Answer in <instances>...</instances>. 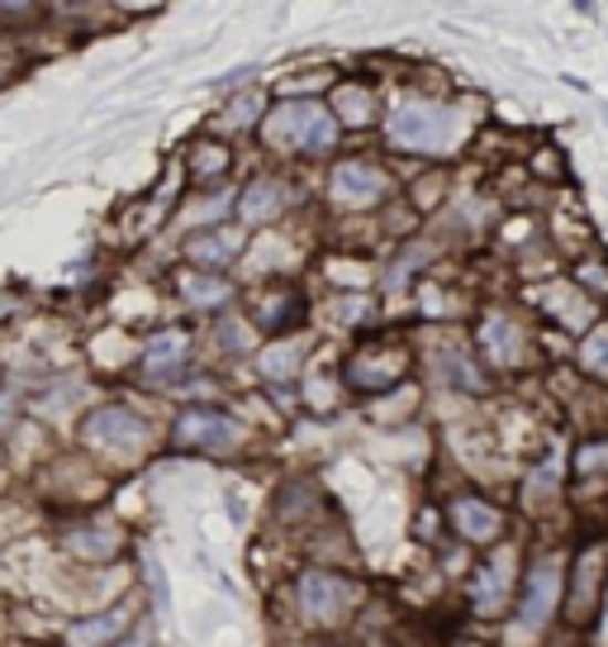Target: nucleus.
Instances as JSON below:
<instances>
[{"mask_svg":"<svg viewBox=\"0 0 608 647\" xmlns=\"http://www.w3.org/2000/svg\"><path fill=\"white\" fill-rule=\"evenodd\" d=\"M262 138L271 148H295V153H328L338 144V124L318 101H281L262 119Z\"/></svg>","mask_w":608,"mask_h":647,"instance_id":"obj_1","label":"nucleus"},{"mask_svg":"<svg viewBox=\"0 0 608 647\" xmlns=\"http://www.w3.org/2000/svg\"><path fill=\"white\" fill-rule=\"evenodd\" d=\"M452 109L442 105H428V101H413V105H399L390 115V144L405 148V153H442L452 144Z\"/></svg>","mask_w":608,"mask_h":647,"instance_id":"obj_2","label":"nucleus"},{"mask_svg":"<svg viewBox=\"0 0 608 647\" xmlns=\"http://www.w3.org/2000/svg\"><path fill=\"white\" fill-rule=\"evenodd\" d=\"M82 443L95 452H109V457H134L148 443V424H143L129 405H101L82 424Z\"/></svg>","mask_w":608,"mask_h":647,"instance_id":"obj_3","label":"nucleus"},{"mask_svg":"<svg viewBox=\"0 0 608 647\" xmlns=\"http://www.w3.org/2000/svg\"><path fill=\"white\" fill-rule=\"evenodd\" d=\"M357 605V586L333 572H304L300 576V614L314 624H338Z\"/></svg>","mask_w":608,"mask_h":647,"instance_id":"obj_4","label":"nucleus"},{"mask_svg":"<svg viewBox=\"0 0 608 647\" xmlns=\"http://www.w3.org/2000/svg\"><path fill=\"white\" fill-rule=\"evenodd\" d=\"M386 191H390L386 171L371 167V163H343V167H333L328 196H333V205H343V210H366V205H376Z\"/></svg>","mask_w":608,"mask_h":647,"instance_id":"obj_5","label":"nucleus"},{"mask_svg":"<svg viewBox=\"0 0 608 647\" xmlns=\"http://www.w3.org/2000/svg\"><path fill=\"white\" fill-rule=\"evenodd\" d=\"M556 591H562V566H556V557H537L518 595V619L527 628H542L556 609Z\"/></svg>","mask_w":608,"mask_h":647,"instance_id":"obj_6","label":"nucleus"},{"mask_svg":"<svg viewBox=\"0 0 608 647\" xmlns=\"http://www.w3.org/2000/svg\"><path fill=\"white\" fill-rule=\"evenodd\" d=\"M176 443L181 448H233L238 443V424L229 415H219V409H186L181 419H176Z\"/></svg>","mask_w":608,"mask_h":647,"instance_id":"obj_7","label":"nucleus"},{"mask_svg":"<svg viewBox=\"0 0 608 647\" xmlns=\"http://www.w3.org/2000/svg\"><path fill=\"white\" fill-rule=\"evenodd\" d=\"M509 591H514V552H494V557H485V566L475 572L471 599L480 614H494V609H504Z\"/></svg>","mask_w":608,"mask_h":647,"instance_id":"obj_8","label":"nucleus"},{"mask_svg":"<svg viewBox=\"0 0 608 647\" xmlns=\"http://www.w3.org/2000/svg\"><path fill=\"white\" fill-rule=\"evenodd\" d=\"M452 524H457L461 539L490 543L494 533L504 529V519H500V510H494V504H485V500H457V504H452Z\"/></svg>","mask_w":608,"mask_h":647,"instance_id":"obj_9","label":"nucleus"},{"mask_svg":"<svg viewBox=\"0 0 608 647\" xmlns=\"http://www.w3.org/2000/svg\"><path fill=\"white\" fill-rule=\"evenodd\" d=\"M405 376V353H386V357H357L347 367V382L357 390H386Z\"/></svg>","mask_w":608,"mask_h":647,"instance_id":"obj_10","label":"nucleus"},{"mask_svg":"<svg viewBox=\"0 0 608 647\" xmlns=\"http://www.w3.org/2000/svg\"><path fill=\"white\" fill-rule=\"evenodd\" d=\"M119 529L115 524H86V529H76L72 539H67V547L76 552V557H86V562H109L119 552Z\"/></svg>","mask_w":608,"mask_h":647,"instance_id":"obj_11","label":"nucleus"},{"mask_svg":"<svg viewBox=\"0 0 608 647\" xmlns=\"http://www.w3.org/2000/svg\"><path fill=\"white\" fill-rule=\"evenodd\" d=\"M281 186L271 181V177H262V181H252L248 191H243V200H238V215H243V225H262V219H276L281 215Z\"/></svg>","mask_w":608,"mask_h":647,"instance_id":"obj_12","label":"nucleus"},{"mask_svg":"<svg viewBox=\"0 0 608 647\" xmlns=\"http://www.w3.org/2000/svg\"><path fill=\"white\" fill-rule=\"evenodd\" d=\"M124 624H129V614H124V609L95 614V619H76L72 634H67V643H72V647H101V643H109V638H119Z\"/></svg>","mask_w":608,"mask_h":647,"instance_id":"obj_13","label":"nucleus"},{"mask_svg":"<svg viewBox=\"0 0 608 647\" xmlns=\"http://www.w3.org/2000/svg\"><path fill=\"white\" fill-rule=\"evenodd\" d=\"M186 353H190L186 334H163V338L148 343V353H143V372L148 376H171L176 367H186Z\"/></svg>","mask_w":608,"mask_h":647,"instance_id":"obj_14","label":"nucleus"},{"mask_svg":"<svg viewBox=\"0 0 608 647\" xmlns=\"http://www.w3.org/2000/svg\"><path fill=\"white\" fill-rule=\"evenodd\" d=\"M186 258L196 262V267H229L238 258V239L233 233H200V239H190L186 243Z\"/></svg>","mask_w":608,"mask_h":647,"instance_id":"obj_15","label":"nucleus"},{"mask_svg":"<svg viewBox=\"0 0 608 647\" xmlns=\"http://www.w3.org/2000/svg\"><path fill=\"white\" fill-rule=\"evenodd\" d=\"M229 171V148L214 144V138H200L196 148H190V177L196 181H214Z\"/></svg>","mask_w":608,"mask_h":647,"instance_id":"obj_16","label":"nucleus"},{"mask_svg":"<svg viewBox=\"0 0 608 647\" xmlns=\"http://www.w3.org/2000/svg\"><path fill=\"white\" fill-rule=\"evenodd\" d=\"M181 295L190 300V305H200V310H210L219 305V300H229V281H219L214 272H196V276H181Z\"/></svg>","mask_w":608,"mask_h":647,"instance_id":"obj_17","label":"nucleus"},{"mask_svg":"<svg viewBox=\"0 0 608 647\" xmlns=\"http://www.w3.org/2000/svg\"><path fill=\"white\" fill-rule=\"evenodd\" d=\"M304 357V343L300 338H285V343H271V348L262 353V376H271V382H285V376L295 372V362Z\"/></svg>","mask_w":608,"mask_h":647,"instance_id":"obj_18","label":"nucleus"},{"mask_svg":"<svg viewBox=\"0 0 608 647\" xmlns=\"http://www.w3.org/2000/svg\"><path fill=\"white\" fill-rule=\"evenodd\" d=\"M580 362H585V372H595L599 382H608V324L589 328V338L580 348Z\"/></svg>","mask_w":608,"mask_h":647,"instance_id":"obj_19","label":"nucleus"},{"mask_svg":"<svg viewBox=\"0 0 608 647\" xmlns=\"http://www.w3.org/2000/svg\"><path fill=\"white\" fill-rule=\"evenodd\" d=\"M338 115L347 124H366L376 115V105H371V91H361V86H343L338 91Z\"/></svg>","mask_w":608,"mask_h":647,"instance_id":"obj_20","label":"nucleus"},{"mask_svg":"<svg viewBox=\"0 0 608 647\" xmlns=\"http://www.w3.org/2000/svg\"><path fill=\"white\" fill-rule=\"evenodd\" d=\"M485 353H490L494 362H509V357L518 353V334H514V328H509L504 320H490V324H485Z\"/></svg>","mask_w":608,"mask_h":647,"instance_id":"obj_21","label":"nucleus"},{"mask_svg":"<svg viewBox=\"0 0 608 647\" xmlns=\"http://www.w3.org/2000/svg\"><path fill=\"white\" fill-rule=\"evenodd\" d=\"M300 320V295H281L262 305V328H291Z\"/></svg>","mask_w":608,"mask_h":647,"instance_id":"obj_22","label":"nucleus"},{"mask_svg":"<svg viewBox=\"0 0 608 647\" xmlns=\"http://www.w3.org/2000/svg\"><path fill=\"white\" fill-rule=\"evenodd\" d=\"M575 471L580 477H595V471H608V438H599V443H585L580 457H575Z\"/></svg>","mask_w":608,"mask_h":647,"instance_id":"obj_23","label":"nucleus"},{"mask_svg":"<svg viewBox=\"0 0 608 647\" xmlns=\"http://www.w3.org/2000/svg\"><path fill=\"white\" fill-rule=\"evenodd\" d=\"M0 76H6V58H0Z\"/></svg>","mask_w":608,"mask_h":647,"instance_id":"obj_24","label":"nucleus"}]
</instances>
